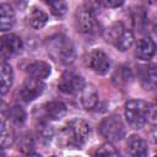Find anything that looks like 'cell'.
Wrapping results in <instances>:
<instances>
[{"label": "cell", "instance_id": "cell-21", "mask_svg": "<svg viewBox=\"0 0 157 157\" xmlns=\"http://www.w3.org/2000/svg\"><path fill=\"white\" fill-rule=\"evenodd\" d=\"M130 78H131V71H130L129 67L121 66V67H119V69L115 71L114 80H115L118 83H126Z\"/></svg>", "mask_w": 157, "mask_h": 157}, {"label": "cell", "instance_id": "cell-23", "mask_svg": "<svg viewBox=\"0 0 157 157\" xmlns=\"http://www.w3.org/2000/svg\"><path fill=\"white\" fill-rule=\"evenodd\" d=\"M49 5L52 9V12L55 16H63L66 12V4L64 0H55V1L50 2Z\"/></svg>", "mask_w": 157, "mask_h": 157}, {"label": "cell", "instance_id": "cell-20", "mask_svg": "<svg viewBox=\"0 0 157 157\" xmlns=\"http://www.w3.org/2000/svg\"><path fill=\"white\" fill-rule=\"evenodd\" d=\"M125 27L123 26V23L121 22H115V23H113L112 26H109L107 29H105V32H104V39L107 40V42H109V43H114L115 42V39L118 38V36L123 32V29H124Z\"/></svg>", "mask_w": 157, "mask_h": 157}, {"label": "cell", "instance_id": "cell-25", "mask_svg": "<svg viewBox=\"0 0 157 157\" xmlns=\"http://www.w3.org/2000/svg\"><path fill=\"white\" fill-rule=\"evenodd\" d=\"M38 131H39V135H40L42 140H45V141L50 140V137H52V129H50V126H48L47 124H40Z\"/></svg>", "mask_w": 157, "mask_h": 157}, {"label": "cell", "instance_id": "cell-24", "mask_svg": "<svg viewBox=\"0 0 157 157\" xmlns=\"http://www.w3.org/2000/svg\"><path fill=\"white\" fill-rule=\"evenodd\" d=\"M97 155H107V156H118L119 152L115 150V147L110 144H104L102 145L97 151H96Z\"/></svg>", "mask_w": 157, "mask_h": 157}, {"label": "cell", "instance_id": "cell-1", "mask_svg": "<svg viewBox=\"0 0 157 157\" xmlns=\"http://www.w3.org/2000/svg\"><path fill=\"white\" fill-rule=\"evenodd\" d=\"M47 50L56 61L69 64L75 59V49L71 40L63 36L55 34L47 40Z\"/></svg>", "mask_w": 157, "mask_h": 157}, {"label": "cell", "instance_id": "cell-2", "mask_svg": "<svg viewBox=\"0 0 157 157\" xmlns=\"http://www.w3.org/2000/svg\"><path fill=\"white\" fill-rule=\"evenodd\" d=\"M90 125L83 119H71L63 130V140L67 147L80 148L87 140Z\"/></svg>", "mask_w": 157, "mask_h": 157}, {"label": "cell", "instance_id": "cell-4", "mask_svg": "<svg viewBox=\"0 0 157 157\" xmlns=\"http://www.w3.org/2000/svg\"><path fill=\"white\" fill-rule=\"evenodd\" d=\"M99 132L108 141H119L125 134V128L120 117L110 115L104 118L99 124Z\"/></svg>", "mask_w": 157, "mask_h": 157}, {"label": "cell", "instance_id": "cell-5", "mask_svg": "<svg viewBox=\"0 0 157 157\" xmlns=\"http://www.w3.org/2000/svg\"><path fill=\"white\" fill-rule=\"evenodd\" d=\"M76 26L81 33L93 34L98 29V21L90 6H81L76 12Z\"/></svg>", "mask_w": 157, "mask_h": 157}, {"label": "cell", "instance_id": "cell-12", "mask_svg": "<svg viewBox=\"0 0 157 157\" xmlns=\"http://www.w3.org/2000/svg\"><path fill=\"white\" fill-rule=\"evenodd\" d=\"M15 23V12L9 4H0V32L11 29Z\"/></svg>", "mask_w": 157, "mask_h": 157}, {"label": "cell", "instance_id": "cell-18", "mask_svg": "<svg viewBox=\"0 0 157 157\" xmlns=\"http://www.w3.org/2000/svg\"><path fill=\"white\" fill-rule=\"evenodd\" d=\"M28 21H29V25L34 29H39L44 27V25L48 22V15L38 7H32L29 16H28Z\"/></svg>", "mask_w": 157, "mask_h": 157}, {"label": "cell", "instance_id": "cell-10", "mask_svg": "<svg viewBox=\"0 0 157 157\" xmlns=\"http://www.w3.org/2000/svg\"><path fill=\"white\" fill-rule=\"evenodd\" d=\"M155 50H156V45H155V42L150 38V37H145L142 39H140L137 42V45H136V56L141 60H150L153 54H155Z\"/></svg>", "mask_w": 157, "mask_h": 157}, {"label": "cell", "instance_id": "cell-3", "mask_svg": "<svg viewBox=\"0 0 157 157\" xmlns=\"http://www.w3.org/2000/svg\"><path fill=\"white\" fill-rule=\"evenodd\" d=\"M153 108L145 101L132 99L125 104V118L134 129L142 128L152 114Z\"/></svg>", "mask_w": 157, "mask_h": 157}, {"label": "cell", "instance_id": "cell-11", "mask_svg": "<svg viewBox=\"0 0 157 157\" xmlns=\"http://www.w3.org/2000/svg\"><path fill=\"white\" fill-rule=\"evenodd\" d=\"M128 151L131 156L134 157H141L146 156L148 150H147V144L144 139H141L137 135H131L128 140Z\"/></svg>", "mask_w": 157, "mask_h": 157}, {"label": "cell", "instance_id": "cell-29", "mask_svg": "<svg viewBox=\"0 0 157 157\" xmlns=\"http://www.w3.org/2000/svg\"><path fill=\"white\" fill-rule=\"evenodd\" d=\"M0 147H1V146H0ZM0 155H4V152H2V150H1V148H0Z\"/></svg>", "mask_w": 157, "mask_h": 157}, {"label": "cell", "instance_id": "cell-13", "mask_svg": "<svg viewBox=\"0 0 157 157\" xmlns=\"http://www.w3.org/2000/svg\"><path fill=\"white\" fill-rule=\"evenodd\" d=\"M98 102V92L93 85H85L81 90V103L86 109H92Z\"/></svg>", "mask_w": 157, "mask_h": 157}, {"label": "cell", "instance_id": "cell-16", "mask_svg": "<svg viewBox=\"0 0 157 157\" xmlns=\"http://www.w3.org/2000/svg\"><path fill=\"white\" fill-rule=\"evenodd\" d=\"M156 67L155 65L142 66L140 71V81L145 90H153L156 87Z\"/></svg>", "mask_w": 157, "mask_h": 157}, {"label": "cell", "instance_id": "cell-17", "mask_svg": "<svg viewBox=\"0 0 157 157\" xmlns=\"http://www.w3.org/2000/svg\"><path fill=\"white\" fill-rule=\"evenodd\" d=\"M44 112H45L47 118H49L52 120H56V119L63 118L66 114V107L63 102L52 101L44 105Z\"/></svg>", "mask_w": 157, "mask_h": 157}, {"label": "cell", "instance_id": "cell-27", "mask_svg": "<svg viewBox=\"0 0 157 157\" xmlns=\"http://www.w3.org/2000/svg\"><path fill=\"white\" fill-rule=\"evenodd\" d=\"M0 130H6L5 129V114L0 109Z\"/></svg>", "mask_w": 157, "mask_h": 157}, {"label": "cell", "instance_id": "cell-8", "mask_svg": "<svg viewBox=\"0 0 157 157\" xmlns=\"http://www.w3.org/2000/svg\"><path fill=\"white\" fill-rule=\"evenodd\" d=\"M86 63H87V66L94 71L96 74H99V75H104L108 72L109 67H110V61H109V58L107 56L105 53H103L102 50L99 49H94L92 50L87 58H86Z\"/></svg>", "mask_w": 157, "mask_h": 157}, {"label": "cell", "instance_id": "cell-14", "mask_svg": "<svg viewBox=\"0 0 157 157\" xmlns=\"http://www.w3.org/2000/svg\"><path fill=\"white\" fill-rule=\"evenodd\" d=\"M13 82V71L12 67L6 64H0V94H5L12 86Z\"/></svg>", "mask_w": 157, "mask_h": 157}, {"label": "cell", "instance_id": "cell-15", "mask_svg": "<svg viewBox=\"0 0 157 157\" xmlns=\"http://www.w3.org/2000/svg\"><path fill=\"white\" fill-rule=\"evenodd\" d=\"M50 74V66L45 61H34L27 67V75L28 77L37 78V80H44Z\"/></svg>", "mask_w": 157, "mask_h": 157}, {"label": "cell", "instance_id": "cell-7", "mask_svg": "<svg viewBox=\"0 0 157 157\" xmlns=\"http://www.w3.org/2000/svg\"><path fill=\"white\" fill-rule=\"evenodd\" d=\"M22 49V40L16 34H5L0 37V58L10 59Z\"/></svg>", "mask_w": 157, "mask_h": 157}, {"label": "cell", "instance_id": "cell-9", "mask_svg": "<svg viewBox=\"0 0 157 157\" xmlns=\"http://www.w3.org/2000/svg\"><path fill=\"white\" fill-rule=\"evenodd\" d=\"M43 90H44L43 80L28 77L23 82V85L20 90V96L25 102H31V101L36 99L38 96H40Z\"/></svg>", "mask_w": 157, "mask_h": 157}, {"label": "cell", "instance_id": "cell-22", "mask_svg": "<svg viewBox=\"0 0 157 157\" xmlns=\"http://www.w3.org/2000/svg\"><path fill=\"white\" fill-rule=\"evenodd\" d=\"M10 118L13 123L16 124H22L25 121V118H26V114L23 112V109L21 107H13L11 110H10Z\"/></svg>", "mask_w": 157, "mask_h": 157}, {"label": "cell", "instance_id": "cell-28", "mask_svg": "<svg viewBox=\"0 0 157 157\" xmlns=\"http://www.w3.org/2000/svg\"><path fill=\"white\" fill-rule=\"evenodd\" d=\"M45 2H48V4H50V2H53V1H55V0H44Z\"/></svg>", "mask_w": 157, "mask_h": 157}, {"label": "cell", "instance_id": "cell-19", "mask_svg": "<svg viewBox=\"0 0 157 157\" xmlns=\"http://www.w3.org/2000/svg\"><path fill=\"white\" fill-rule=\"evenodd\" d=\"M132 43H134V34H132V32L126 29V28H124L123 32L118 36V38L113 43V45L115 48H118L119 50L125 52V50H128L132 45Z\"/></svg>", "mask_w": 157, "mask_h": 157}, {"label": "cell", "instance_id": "cell-26", "mask_svg": "<svg viewBox=\"0 0 157 157\" xmlns=\"http://www.w3.org/2000/svg\"><path fill=\"white\" fill-rule=\"evenodd\" d=\"M102 1L107 7H119L124 2V0H102Z\"/></svg>", "mask_w": 157, "mask_h": 157}, {"label": "cell", "instance_id": "cell-6", "mask_svg": "<svg viewBox=\"0 0 157 157\" xmlns=\"http://www.w3.org/2000/svg\"><path fill=\"white\" fill-rule=\"evenodd\" d=\"M85 86L83 78L72 71H66L61 75L60 81L58 83V87L61 92L64 93H69V94H74L77 93L78 91L82 90V87Z\"/></svg>", "mask_w": 157, "mask_h": 157}]
</instances>
